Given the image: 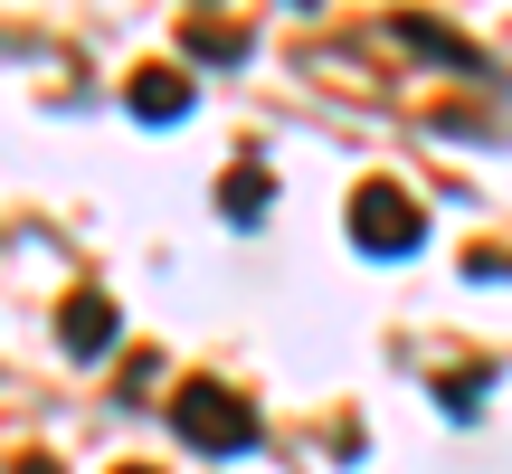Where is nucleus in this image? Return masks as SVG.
Listing matches in <instances>:
<instances>
[{"label":"nucleus","instance_id":"obj_9","mask_svg":"<svg viewBox=\"0 0 512 474\" xmlns=\"http://www.w3.org/2000/svg\"><path fill=\"white\" fill-rule=\"evenodd\" d=\"M124 474H152V465H124Z\"/></svg>","mask_w":512,"mask_h":474},{"label":"nucleus","instance_id":"obj_1","mask_svg":"<svg viewBox=\"0 0 512 474\" xmlns=\"http://www.w3.org/2000/svg\"><path fill=\"white\" fill-rule=\"evenodd\" d=\"M171 427H181V446H200V456H247L256 446V408L228 380H209V370H190V380L171 389Z\"/></svg>","mask_w":512,"mask_h":474},{"label":"nucleus","instance_id":"obj_8","mask_svg":"<svg viewBox=\"0 0 512 474\" xmlns=\"http://www.w3.org/2000/svg\"><path fill=\"white\" fill-rule=\"evenodd\" d=\"M10 474H67V465H57V456H38V446H29V456H19Z\"/></svg>","mask_w":512,"mask_h":474},{"label":"nucleus","instance_id":"obj_5","mask_svg":"<svg viewBox=\"0 0 512 474\" xmlns=\"http://www.w3.org/2000/svg\"><path fill=\"white\" fill-rule=\"evenodd\" d=\"M266 200H275V181H266V171H256V162H238V171H228V181H219V209H228V219H238V228H256V219H266Z\"/></svg>","mask_w":512,"mask_h":474},{"label":"nucleus","instance_id":"obj_6","mask_svg":"<svg viewBox=\"0 0 512 474\" xmlns=\"http://www.w3.org/2000/svg\"><path fill=\"white\" fill-rule=\"evenodd\" d=\"M181 48H190V57H247V29H228V19H190Z\"/></svg>","mask_w":512,"mask_h":474},{"label":"nucleus","instance_id":"obj_3","mask_svg":"<svg viewBox=\"0 0 512 474\" xmlns=\"http://www.w3.org/2000/svg\"><path fill=\"white\" fill-rule=\"evenodd\" d=\"M114 332H124V313H114V294H67V304H57V342L76 351V361H95V351H114Z\"/></svg>","mask_w":512,"mask_h":474},{"label":"nucleus","instance_id":"obj_7","mask_svg":"<svg viewBox=\"0 0 512 474\" xmlns=\"http://www.w3.org/2000/svg\"><path fill=\"white\" fill-rule=\"evenodd\" d=\"M399 38H408V48H437V57H446V67H484V57H475V48H465V38H446V29H437V19H399Z\"/></svg>","mask_w":512,"mask_h":474},{"label":"nucleus","instance_id":"obj_2","mask_svg":"<svg viewBox=\"0 0 512 474\" xmlns=\"http://www.w3.org/2000/svg\"><path fill=\"white\" fill-rule=\"evenodd\" d=\"M427 237V219H418V200H408L399 181H361L351 190V247L361 256H408Z\"/></svg>","mask_w":512,"mask_h":474},{"label":"nucleus","instance_id":"obj_4","mask_svg":"<svg viewBox=\"0 0 512 474\" xmlns=\"http://www.w3.org/2000/svg\"><path fill=\"white\" fill-rule=\"evenodd\" d=\"M133 114H143V124H181L190 114V76L181 67H143L133 76Z\"/></svg>","mask_w":512,"mask_h":474}]
</instances>
